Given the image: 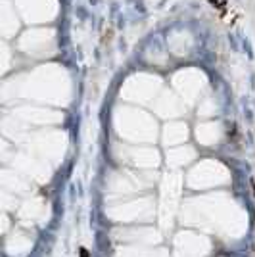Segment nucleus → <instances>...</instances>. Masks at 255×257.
I'll return each mask as SVG.
<instances>
[{
  "instance_id": "1",
  "label": "nucleus",
  "mask_w": 255,
  "mask_h": 257,
  "mask_svg": "<svg viewBox=\"0 0 255 257\" xmlns=\"http://www.w3.org/2000/svg\"><path fill=\"white\" fill-rule=\"evenodd\" d=\"M81 257H88V252H86L85 248H81Z\"/></svg>"
}]
</instances>
